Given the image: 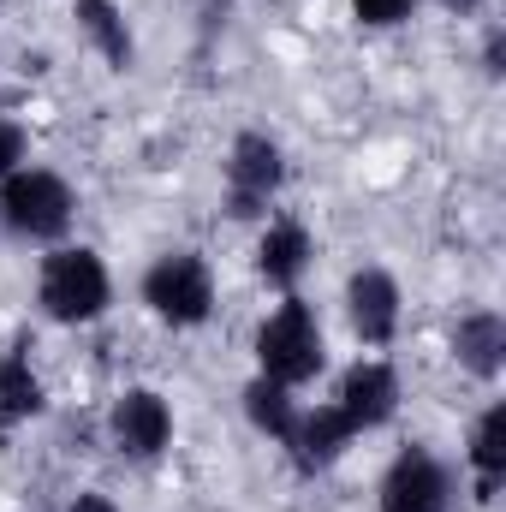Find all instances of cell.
I'll list each match as a JSON object with an SVG mask.
<instances>
[{
	"label": "cell",
	"instance_id": "1",
	"mask_svg": "<svg viewBox=\"0 0 506 512\" xmlns=\"http://www.w3.org/2000/svg\"><path fill=\"white\" fill-rule=\"evenodd\" d=\"M114 304V274L102 251L90 245H48L36 262V310L54 322V328H90L102 322Z\"/></svg>",
	"mask_w": 506,
	"mask_h": 512
},
{
	"label": "cell",
	"instance_id": "2",
	"mask_svg": "<svg viewBox=\"0 0 506 512\" xmlns=\"http://www.w3.org/2000/svg\"><path fill=\"white\" fill-rule=\"evenodd\" d=\"M256 376L280 387H310L328 370V334H322V316L310 310V298L286 292L262 322H256Z\"/></svg>",
	"mask_w": 506,
	"mask_h": 512
},
{
	"label": "cell",
	"instance_id": "3",
	"mask_svg": "<svg viewBox=\"0 0 506 512\" xmlns=\"http://www.w3.org/2000/svg\"><path fill=\"white\" fill-rule=\"evenodd\" d=\"M72 221H78V191H72L66 173L24 161V167H12L0 179V227L12 239L48 251V245H66L72 239Z\"/></svg>",
	"mask_w": 506,
	"mask_h": 512
},
{
	"label": "cell",
	"instance_id": "4",
	"mask_svg": "<svg viewBox=\"0 0 506 512\" xmlns=\"http://www.w3.org/2000/svg\"><path fill=\"white\" fill-rule=\"evenodd\" d=\"M137 298L161 328L191 334V328H203L215 316V268H209L203 251H161L143 268Z\"/></svg>",
	"mask_w": 506,
	"mask_h": 512
},
{
	"label": "cell",
	"instance_id": "5",
	"mask_svg": "<svg viewBox=\"0 0 506 512\" xmlns=\"http://www.w3.org/2000/svg\"><path fill=\"white\" fill-rule=\"evenodd\" d=\"M221 179H227V215L233 221H268V209L286 191V149H280V137L256 126L239 131L227 143Z\"/></svg>",
	"mask_w": 506,
	"mask_h": 512
},
{
	"label": "cell",
	"instance_id": "6",
	"mask_svg": "<svg viewBox=\"0 0 506 512\" xmlns=\"http://www.w3.org/2000/svg\"><path fill=\"white\" fill-rule=\"evenodd\" d=\"M376 507L381 512H453L459 507V477H453V465L435 447L411 441V447H399L387 459V471L376 483Z\"/></svg>",
	"mask_w": 506,
	"mask_h": 512
},
{
	"label": "cell",
	"instance_id": "7",
	"mask_svg": "<svg viewBox=\"0 0 506 512\" xmlns=\"http://www.w3.org/2000/svg\"><path fill=\"white\" fill-rule=\"evenodd\" d=\"M108 447L131 465H155L173 447V405L155 387H126L108 405Z\"/></svg>",
	"mask_w": 506,
	"mask_h": 512
},
{
	"label": "cell",
	"instance_id": "8",
	"mask_svg": "<svg viewBox=\"0 0 506 512\" xmlns=\"http://www.w3.org/2000/svg\"><path fill=\"white\" fill-rule=\"evenodd\" d=\"M346 322H352V334H358L364 352H387V346L399 340L405 292H399V280H393L381 262L352 268V280H346Z\"/></svg>",
	"mask_w": 506,
	"mask_h": 512
},
{
	"label": "cell",
	"instance_id": "9",
	"mask_svg": "<svg viewBox=\"0 0 506 512\" xmlns=\"http://www.w3.org/2000/svg\"><path fill=\"white\" fill-rule=\"evenodd\" d=\"M399 399H405V387H399V370L387 364V358H358L340 382H334V411L358 429V435H376L387 429L393 417H399Z\"/></svg>",
	"mask_w": 506,
	"mask_h": 512
},
{
	"label": "cell",
	"instance_id": "10",
	"mask_svg": "<svg viewBox=\"0 0 506 512\" xmlns=\"http://www.w3.org/2000/svg\"><path fill=\"white\" fill-rule=\"evenodd\" d=\"M352 447H358V429L334 411V399L298 405V423H292V435L280 441V453L292 459L298 477H322V471H334Z\"/></svg>",
	"mask_w": 506,
	"mask_h": 512
},
{
	"label": "cell",
	"instance_id": "11",
	"mask_svg": "<svg viewBox=\"0 0 506 512\" xmlns=\"http://www.w3.org/2000/svg\"><path fill=\"white\" fill-rule=\"evenodd\" d=\"M310 262H316V239H310V227L298 215H268L262 221V233H256V280L268 292H280V298L298 292Z\"/></svg>",
	"mask_w": 506,
	"mask_h": 512
},
{
	"label": "cell",
	"instance_id": "12",
	"mask_svg": "<svg viewBox=\"0 0 506 512\" xmlns=\"http://www.w3.org/2000/svg\"><path fill=\"white\" fill-rule=\"evenodd\" d=\"M447 352L453 364L471 376V382H501L506 370V316L477 304V310H459L453 334H447Z\"/></svg>",
	"mask_w": 506,
	"mask_h": 512
},
{
	"label": "cell",
	"instance_id": "13",
	"mask_svg": "<svg viewBox=\"0 0 506 512\" xmlns=\"http://www.w3.org/2000/svg\"><path fill=\"white\" fill-rule=\"evenodd\" d=\"M465 477H471V495L489 507L506 483V399H489L465 435Z\"/></svg>",
	"mask_w": 506,
	"mask_h": 512
},
{
	"label": "cell",
	"instance_id": "14",
	"mask_svg": "<svg viewBox=\"0 0 506 512\" xmlns=\"http://www.w3.org/2000/svg\"><path fill=\"white\" fill-rule=\"evenodd\" d=\"M72 24L84 36V48L108 66V72H131L137 66V36L120 0H72Z\"/></svg>",
	"mask_w": 506,
	"mask_h": 512
},
{
	"label": "cell",
	"instance_id": "15",
	"mask_svg": "<svg viewBox=\"0 0 506 512\" xmlns=\"http://www.w3.org/2000/svg\"><path fill=\"white\" fill-rule=\"evenodd\" d=\"M42 411H48V387L36 376V364H30V346L12 340V346L0 352V435L36 423Z\"/></svg>",
	"mask_w": 506,
	"mask_h": 512
},
{
	"label": "cell",
	"instance_id": "16",
	"mask_svg": "<svg viewBox=\"0 0 506 512\" xmlns=\"http://www.w3.org/2000/svg\"><path fill=\"white\" fill-rule=\"evenodd\" d=\"M239 399H245V423H251L262 441H274V447L292 435L298 405H304V399H298V387H280V382H268V376H251Z\"/></svg>",
	"mask_w": 506,
	"mask_h": 512
},
{
	"label": "cell",
	"instance_id": "17",
	"mask_svg": "<svg viewBox=\"0 0 506 512\" xmlns=\"http://www.w3.org/2000/svg\"><path fill=\"white\" fill-rule=\"evenodd\" d=\"M411 12H417V0H352V18L364 30H399Z\"/></svg>",
	"mask_w": 506,
	"mask_h": 512
},
{
	"label": "cell",
	"instance_id": "18",
	"mask_svg": "<svg viewBox=\"0 0 506 512\" xmlns=\"http://www.w3.org/2000/svg\"><path fill=\"white\" fill-rule=\"evenodd\" d=\"M30 161V137H24V126L18 120H0V179L12 173V167H24Z\"/></svg>",
	"mask_w": 506,
	"mask_h": 512
},
{
	"label": "cell",
	"instance_id": "19",
	"mask_svg": "<svg viewBox=\"0 0 506 512\" xmlns=\"http://www.w3.org/2000/svg\"><path fill=\"white\" fill-rule=\"evenodd\" d=\"M60 512H120V501H114V495H102V489H78Z\"/></svg>",
	"mask_w": 506,
	"mask_h": 512
},
{
	"label": "cell",
	"instance_id": "20",
	"mask_svg": "<svg viewBox=\"0 0 506 512\" xmlns=\"http://www.w3.org/2000/svg\"><path fill=\"white\" fill-rule=\"evenodd\" d=\"M483 72L501 78V24H489V36H483Z\"/></svg>",
	"mask_w": 506,
	"mask_h": 512
},
{
	"label": "cell",
	"instance_id": "21",
	"mask_svg": "<svg viewBox=\"0 0 506 512\" xmlns=\"http://www.w3.org/2000/svg\"><path fill=\"white\" fill-rule=\"evenodd\" d=\"M435 6H447V12H459V18H471V12H483V0H435Z\"/></svg>",
	"mask_w": 506,
	"mask_h": 512
}]
</instances>
